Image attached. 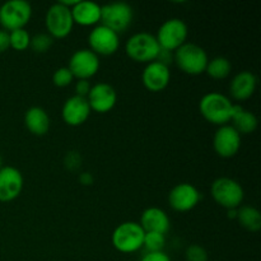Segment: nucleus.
<instances>
[{"label": "nucleus", "mask_w": 261, "mask_h": 261, "mask_svg": "<svg viewBox=\"0 0 261 261\" xmlns=\"http://www.w3.org/2000/svg\"><path fill=\"white\" fill-rule=\"evenodd\" d=\"M233 103L224 94L218 92H211L201 97L199 102V110L206 121L218 126H223L231 121Z\"/></svg>", "instance_id": "1"}, {"label": "nucleus", "mask_w": 261, "mask_h": 261, "mask_svg": "<svg viewBox=\"0 0 261 261\" xmlns=\"http://www.w3.org/2000/svg\"><path fill=\"white\" fill-rule=\"evenodd\" d=\"M208 61L209 58L206 51L196 43L186 42L173 51V63L180 70L189 75H199L205 73Z\"/></svg>", "instance_id": "2"}, {"label": "nucleus", "mask_w": 261, "mask_h": 261, "mask_svg": "<svg viewBox=\"0 0 261 261\" xmlns=\"http://www.w3.org/2000/svg\"><path fill=\"white\" fill-rule=\"evenodd\" d=\"M144 229L138 222H124L115 228L112 233V245L122 254H132L143 247Z\"/></svg>", "instance_id": "3"}, {"label": "nucleus", "mask_w": 261, "mask_h": 261, "mask_svg": "<svg viewBox=\"0 0 261 261\" xmlns=\"http://www.w3.org/2000/svg\"><path fill=\"white\" fill-rule=\"evenodd\" d=\"M161 47L155 36L148 32H139L133 35L125 45L126 55L138 63L149 64L155 61Z\"/></svg>", "instance_id": "4"}, {"label": "nucleus", "mask_w": 261, "mask_h": 261, "mask_svg": "<svg viewBox=\"0 0 261 261\" xmlns=\"http://www.w3.org/2000/svg\"><path fill=\"white\" fill-rule=\"evenodd\" d=\"M211 194L218 205L228 209H237L244 201L245 193L241 184L231 177H219L213 181Z\"/></svg>", "instance_id": "5"}, {"label": "nucleus", "mask_w": 261, "mask_h": 261, "mask_svg": "<svg viewBox=\"0 0 261 261\" xmlns=\"http://www.w3.org/2000/svg\"><path fill=\"white\" fill-rule=\"evenodd\" d=\"M32 15V7L25 0H9L0 7V24L7 32L27 25Z\"/></svg>", "instance_id": "6"}, {"label": "nucleus", "mask_w": 261, "mask_h": 261, "mask_svg": "<svg viewBox=\"0 0 261 261\" xmlns=\"http://www.w3.org/2000/svg\"><path fill=\"white\" fill-rule=\"evenodd\" d=\"M134 12L129 4L122 2L110 3L101 7V24L110 28L117 35L129 28L132 24Z\"/></svg>", "instance_id": "7"}, {"label": "nucleus", "mask_w": 261, "mask_h": 261, "mask_svg": "<svg viewBox=\"0 0 261 261\" xmlns=\"http://www.w3.org/2000/svg\"><path fill=\"white\" fill-rule=\"evenodd\" d=\"M189 30L186 23L180 18H170L162 23L155 38L161 48L168 51H176L178 47L186 43Z\"/></svg>", "instance_id": "8"}, {"label": "nucleus", "mask_w": 261, "mask_h": 261, "mask_svg": "<svg viewBox=\"0 0 261 261\" xmlns=\"http://www.w3.org/2000/svg\"><path fill=\"white\" fill-rule=\"evenodd\" d=\"M45 24L48 35L53 38H64L71 32L74 25L71 9L66 8L61 3L51 5L46 12Z\"/></svg>", "instance_id": "9"}, {"label": "nucleus", "mask_w": 261, "mask_h": 261, "mask_svg": "<svg viewBox=\"0 0 261 261\" xmlns=\"http://www.w3.org/2000/svg\"><path fill=\"white\" fill-rule=\"evenodd\" d=\"M89 50L97 56H110L119 50L120 38L116 32L99 24L91 31L88 36Z\"/></svg>", "instance_id": "10"}, {"label": "nucleus", "mask_w": 261, "mask_h": 261, "mask_svg": "<svg viewBox=\"0 0 261 261\" xmlns=\"http://www.w3.org/2000/svg\"><path fill=\"white\" fill-rule=\"evenodd\" d=\"M68 68L74 78L88 81L98 71L99 56H97L89 48H81L71 55Z\"/></svg>", "instance_id": "11"}, {"label": "nucleus", "mask_w": 261, "mask_h": 261, "mask_svg": "<svg viewBox=\"0 0 261 261\" xmlns=\"http://www.w3.org/2000/svg\"><path fill=\"white\" fill-rule=\"evenodd\" d=\"M201 195L198 189L189 182H181L173 186L168 194V203L176 212H189L195 208Z\"/></svg>", "instance_id": "12"}, {"label": "nucleus", "mask_w": 261, "mask_h": 261, "mask_svg": "<svg viewBox=\"0 0 261 261\" xmlns=\"http://www.w3.org/2000/svg\"><path fill=\"white\" fill-rule=\"evenodd\" d=\"M213 147L217 154L222 158H231L239 153L241 148V135L232 125L219 126L213 138Z\"/></svg>", "instance_id": "13"}, {"label": "nucleus", "mask_w": 261, "mask_h": 261, "mask_svg": "<svg viewBox=\"0 0 261 261\" xmlns=\"http://www.w3.org/2000/svg\"><path fill=\"white\" fill-rule=\"evenodd\" d=\"M91 111L98 114H106L111 111L117 102V93L109 83H97L92 86L89 94L87 96Z\"/></svg>", "instance_id": "14"}, {"label": "nucleus", "mask_w": 261, "mask_h": 261, "mask_svg": "<svg viewBox=\"0 0 261 261\" xmlns=\"http://www.w3.org/2000/svg\"><path fill=\"white\" fill-rule=\"evenodd\" d=\"M23 189V176L18 168L13 166H3L0 168V201L8 203L20 195Z\"/></svg>", "instance_id": "15"}, {"label": "nucleus", "mask_w": 261, "mask_h": 261, "mask_svg": "<svg viewBox=\"0 0 261 261\" xmlns=\"http://www.w3.org/2000/svg\"><path fill=\"white\" fill-rule=\"evenodd\" d=\"M91 107L84 97L73 96L65 101L61 110V116L65 124L70 126H79L88 120Z\"/></svg>", "instance_id": "16"}, {"label": "nucleus", "mask_w": 261, "mask_h": 261, "mask_svg": "<svg viewBox=\"0 0 261 261\" xmlns=\"http://www.w3.org/2000/svg\"><path fill=\"white\" fill-rule=\"evenodd\" d=\"M142 81L145 88L150 92H161L170 84V66H166L158 61L147 64L142 74Z\"/></svg>", "instance_id": "17"}, {"label": "nucleus", "mask_w": 261, "mask_h": 261, "mask_svg": "<svg viewBox=\"0 0 261 261\" xmlns=\"http://www.w3.org/2000/svg\"><path fill=\"white\" fill-rule=\"evenodd\" d=\"M257 86V78L254 73L249 70H244L237 73L232 78L229 84V92L231 96L237 101H245L249 99L255 93Z\"/></svg>", "instance_id": "18"}, {"label": "nucleus", "mask_w": 261, "mask_h": 261, "mask_svg": "<svg viewBox=\"0 0 261 261\" xmlns=\"http://www.w3.org/2000/svg\"><path fill=\"white\" fill-rule=\"evenodd\" d=\"M139 224L144 229V232H157L162 234L167 233L171 227L167 213L157 206L145 209L140 217Z\"/></svg>", "instance_id": "19"}, {"label": "nucleus", "mask_w": 261, "mask_h": 261, "mask_svg": "<svg viewBox=\"0 0 261 261\" xmlns=\"http://www.w3.org/2000/svg\"><path fill=\"white\" fill-rule=\"evenodd\" d=\"M74 23L81 25H94L101 20V5L89 0H79L71 8Z\"/></svg>", "instance_id": "20"}, {"label": "nucleus", "mask_w": 261, "mask_h": 261, "mask_svg": "<svg viewBox=\"0 0 261 261\" xmlns=\"http://www.w3.org/2000/svg\"><path fill=\"white\" fill-rule=\"evenodd\" d=\"M24 125L33 135L42 137L50 130V116L42 107H31L24 114Z\"/></svg>", "instance_id": "21"}, {"label": "nucleus", "mask_w": 261, "mask_h": 261, "mask_svg": "<svg viewBox=\"0 0 261 261\" xmlns=\"http://www.w3.org/2000/svg\"><path fill=\"white\" fill-rule=\"evenodd\" d=\"M231 121L233 129L242 134H251L257 127V119L251 111L246 110L240 105H233L231 115Z\"/></svg>", "instance_id": "22"}, {"label": "nucleus", "mask_w": 261, "mask_h": 261, "mask_svg": "<svg viewBox=\"0 0 261 261\" xmlns=\"http://www.w3.org/2000/svg\"><path fill=\"white\" fill-rule=\"evenodd\" d=\"M236 219L244 228L250 232H257L261 228V214L256 208L241 205L237 208Z\"/></svg>", "instance_id": "23"}, {"label": "nucleus", "mask_w": 261, "mask_h": 261, "mask_svg": "<svg viewBox=\"0 0 261 261\" xmlns=\"http://www.w3.org/2000/svg\"><path fill=\"white\" fill-rule=\"evenodd\" d=\"M232 70L231 61L224 56H217L208 61L205 73L213 79H224L229 75Z\"/></svg>", "instance_id": "24"}, {"label": "nucleus", "mask_w": 261, "mask_h": 261, "mask_svg": "<svg viewBox=\"0 0 261 261\" xmlns=\"http://www.w3.org/2000/svg\"><path fill=\"white\" fill-rule=\"evenodd\" d=\"M166 245V234L157 233V232H145L143 247L147 252L163 251Z\"/></svg>", "instance_id": "25"}, {"label": "nucleus", "mask_w": 261, "mask_h": 261, "mask_svg": "<svg viewBox=\"0 0 261 261\" xmlns=\"http://www.w3.org/2000/svg\"><path fill=\"white\" fill-rule=\"evenodd\" d=\"M9 42L10 47L14 48V50L24 51L25 48L30 47L31 36L24 28L12 31V32H9Z\"/></svg>", "instance_id": "26"}, {"label": "nucleus", "mask_w": 261, "mask_h": 261, "mask_svg": "<svg viewBox=\"0 0 261 261\" xmlns=\"http://www.w3.org/2000/svg\"><path fill=\"white\" fill-rule=\"evenodd\" d=\"M53 43L54 38L51 37L48 33H38V35H35L33 37H31L30 47L32 48L35 53L43 54L47 53V51L50 50Z\"/></svg>", "instance_id": "27"}, {"label": "nucleus", "mask_w": 261, "mask_h": 261, "mask_svg": "<svg viewBox=\"0 0 261 261\" xmlns=\"http://www.w3.org/2000/svg\"><path fill=\"white\" fill-rule=\"evenodd\" d=\"M74 81V76L71 74V71L69 70L68 66H61V68L56 69L53 74V83L56 87H68L69 84H71V82Z\"/></svg>", "instance_id": "28"}, {"label": "nucleus", "mask_w": 261, "mask_h": 261, "mask_svg": "<svg viewBox=\"0 0 261 261\" xmlns=\"http://www.w3.org/2000/svg\"><path fill=\"white\" fill-rule=\"evenodd\" d=\"M186 261H208V252L200 245H190L185 251Z\"/></svg>", "instance_id": "29"}, {"label": "nucleus", "mask_w": 261, "mask_h": 261, "mask_svg": "<svg viewBox=\"0 0 261 261\" xmlns=\"http://www.w3.org/2000/svg\"><path fill=\"white\" fill-rule=\"evenodd\" d=\"M64 163H65V167L68 168L69 171H75L81 167L82 165V157L78 152H69L66 153L65 160H64Z\"/></svg>", "instance_id": "30"}, {"label": "nucleus", "mask_w": 261, "mask_h": 261, "mask_svg": "<svg viewBox=\"0 0 261 261\" xmlns=\"http://www.w3.org/2000/svg\"><path fill=\"white\" fill-rule=\"evenodd\" d=\"M91 88H92L91 83H89L87 79H78V82L75 83V96L87 98Z\"/></svg>", "instance_id": "31"}, {"label": "nucleus", "mask_w": 261, "mask_h": 261, "mask_svg": "<svg viewBox=\"0 0 261 261\" xmlns=\"http://www.w3.org/2000/svg\"><path fill=\"white\" fill-rule=\"evenodd\" d=\"M140 261H171L170 256L165 251L158 252H145Z\"/></svg>", "instance_id": "32"}, {"label": "nucleus", "mask_w": 261, "mask_h": 261, "mask_svg": "<svg viewBox=\"0 0 261 261\" xmlns=\"http://www.w3.org/2000/svg\"><path fill=\"white\" fill-rule=\"evenodd\" d=\"M155 61H158V63L163 64L166 66H170L173 63V53L172 51L165 50V48H161Z\"/></svg>", "instance_id": "33"}, {"label": "nucleus", "mask_w": 261, "mask_h": 261, "mask_svg": "<svg viewBox=\"0 0 261 261\" xmlns=\"http://www.w3.org/2000/svg\"><path fill=\"white\" fill-rule=\"evenodd\" d=\"M9 47V32H7V31L4 30H0V54L5 53Z\"/></svg>", "instance_id": "34"}, {"label": "nucleus", "mask_w": 261, "mask_h": 261, "mask_svg": "<svg viewBox=\"0 0 261 261\" xmlns=\"http://www.w3.org/2000/svg\"><path fill=\"white\" fill-rule=\"evenodd\" d=\"M79 181H81L82 185L84 186H89L93 184L94 178H93V175H92L91 172H83L79 175Z\"/></svg>", "instance_id": "35"}, {"label": "nucleus", "mask_w": 261, "mask_h": 261, "mask_svg": "<svg viewBox=\"0 0 261 261\" xmlns=\"http://www.w3.org/2000/svg\"><path fill=\"white\" fill-rule=\"evenodd\" d=\"M237 217V209H228V218L236 219Z\"/></svg>", "instance_id": "36"}, {"label": "nucleus", "mask_w": 261, "mask_h": 261, "mask_svg": "<svg viewBox=\"0 0 261 261\" xmlns=\"http://www.w3.org/2000/svg\"><path fill=\"white\" fill-rule=\"evenodd\" d=\"M3 167V158H2V154H0V168Z\"/></svg>", "instance_id": "37"}]
</instances>
